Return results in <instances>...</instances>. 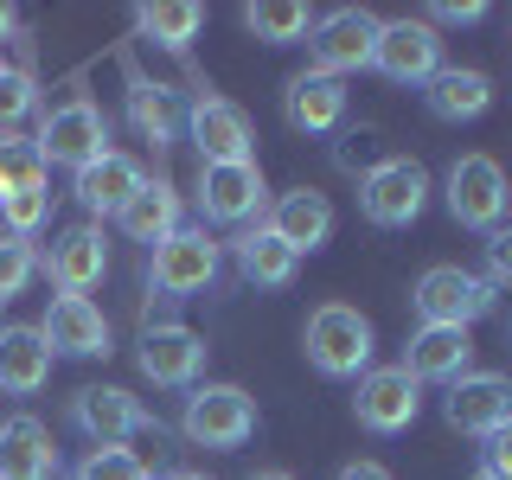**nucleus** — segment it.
I'll return each mask as SVG.
<instances>
[{
  "label": "nucleus",
  "mask_w": 512,
  "mask_h": 480,
  "mask_svg": "<svg viewBox=\"0 0 512 480\" xmlns=\"http://www.w3.org/2000/svg\"><path fill=\"white\" fill-rule=\"evenodd\" d=\"M301 352L320 378H365L372 372V352H378V333L352 301H320L301 327Z\"/></svg>",
  "instance_id": "1"
},
{
  "label": "nucleus",
  "mask_w": 512,
  "mask_h": 480,
  "mask_svg": "<svg viewBox=\"0 0 512 480\" xmlns=\"http://www.w3.org/2000/svg\"><path fill=\"white\" fill-rule=\"evenodd\" d=\"M218 263H224V244L205 224H180L167 244H154V263H148V295L160 301H192L218 282Z\"/></svg>",
  "instance_id": "2"
},
{
  "label": "nucleus",
  "mask_w": 512,
  "mask_h": 480,
  "mask_svg": "<svg viewBox=\"0 0 512 480\" xmlns=\"http://www.w3.org/2000/svg\"><path fill=\"white\" fill-rule=\"evenodd\" d=\"M493 301H500V288L487 276H474V269H461V263L423 269L416 288H410V308H416L423 327H474V320L493 314Z\"/></svg>",
  "instance_id": "3"
},
{
  "label": "nucleus",
  "mask_w": 512,
  "mask_h": 480,
  "mask_svg": "<svg viewBox=\"0 0 512 480\" xmlns=\"http://www.w3.org/2000/svg\"><path fill=\"white\" fill-rule=\"evenodd\" d=\"M186 135H192V148H199V167H237V160H256V128H250V116L231 103V96H218L205 77L192 84Z\"/></svg>",
  "instance_id": "4"
},
{
  "label": "nucleus",
  "mask_w": 512,
  "mask_h": 480,
  "mask_svg": "<svg viewBox=\"0 0 512 480\" xmlns=\"http://www.w3.org/2000/svg\"><path fill=\"white\" fill-rule=\"evenodd\" d=\"M423 205H429V173H423V160L384 154L378 167L359 173V212L372 218L378 231H404V224L423 218Z\"/></svg>",
  "instance_id": "5"
},
{
  "label": "nucleus",
  "mask_w": 512,
  "mask_h": 480,
  "mask_svg": "<svg viewBox=\"0 0 512 480\" xmlns=\"http://www.w3.org/2000/svg\"><path fill=\"white\" fill-rule=\"evenodd\" d=\"M180 436L192 448H244L256 436V397L244 384H192L180 410Z\"/></svg>",
  "instance_id": "6"
},
{
  "label": "nucleus",
  "mask_w": 512,
  "mask_h": 480,
  "mask_svg": "<svg viewBox=\"0 0 512 480\" xmlns=\"http://www.w3.org/2000/svg\"><path fill=\"white\" fill-rule=\"evenodd\" d=\"M372 71L384 77V84H410V90H423L429 77L442 71V32L429 26L423 13H404V20H378Z\"/></svg>",
  "instance_id": "7"
},
{
  "label": "nucleus",
  "mask_w": 512,
  "mask_h": 480,
  "mask_svg": "<svg viewBox=\"0 0 512 480\" xmlns=\"http://www.w3.org/2000/svg\"><path fill=\"white\" fill-rule=\"evenodd\" d=\"M372 45H378V13L333 7V13H320L314 32H308V71L346 84L352 71H372Z\"/></svg>",
  "instance_id": "8"
},
{
  "label": "nucleus",
  "mask_w": 512,
  "mask_h": 480,
  "mask_svg": "<svg viewBox=\"0 0 512 480\" xmlns=\"http://www.w3.org/2000/svg\"><path fill=\"white\" fill-rule=\"evenodd\" d=\"M448 218L468 224V231H493V224H506V205H512V180L506 167L493 154H461L455 167H448Z\"/></svg>",
  "instance_id": "9"
},
{
  "label": "nucleus",
  "mask_w": 512,
  "mask_h": 480,
  "mask_svg": "<svg viewBox=\"0 0 512 480\" xmlns=\"http://www.w3.org/2000/svg\"><path fill=\"white\" fill-rule=\"evenodd\" d=\"M71 423L84 429L96 448L135 442V436H160V416L141 404L135 391H122V384H84V391L71 397Z\"/></svg>",
  "instance_id": "10"
},
{
  "label": "nucleus",
  "mask_w": 512,
  "mask_h": 480,
  "mask_svg": "<svg viewBox=\"0 0 512 480\" xmlns=\"http://www.w3.org/2000/svg\"><path fill=\"white\" fill-rule=\"evenodd\" d=\"M199 212L205 224H224V231H244L269 212V180L256 160H237V167H199Z\"/></svg>",
  "instance_id": "11"
},
{
  "label": "nucleus",
  "mask_w": 512,
  "mask_h": 480,
  "mask_svg": "<svg viewBox=\"0 0 512 480\" xmlns=\"http://www.w3.org/2000/svg\"><path fill=\"white\" fill-rule=\"evenodd\" d=\"M39 154L52 160V167H90V160H103L109 154V122H103V109L90 103V96H71V103H58L52 116L39 122Z\"/></svg>",
  "instance_id": "12"
},
{
  "label": "nucleus",
  "mask_w": 512,
  "mask_h": 480,
  "mask_svg": "<svg viewBox=\"0 0 512 480\" xmlns=\"http://www.w3.org/2000/svg\"><path fill=\"white\" fill-rule=\"evenodd\" d=\"M416 410H423V384H416L404 365H372V372L359 378V391H352V416H359V429H372V436H404L416 423Z\"/></svg>",
  "instance_id": "13"
},
{
  "label": "nucleus",
  "mask_w": 512,
  "mask_h": 480,
  "mask_svg": "<svg viewBox=\"0 0 512 480\" xmlns=\"http://www.w3.org/2000/svg\"><path fill=\"white\" fill-rule=\"evenodd\" d=\"M39 276L52 282L58 295H90V288L109 276L103 224H71V231H58V237H52V250L39 256Z\"/></svg>",
  "instance_id": "14"
},
{
  "label": "nucleus",
  "mask_w": 512,
  "mask_h": 480,
  "mask_svg": "<svg viewBox=\"0 0 512 480\" xmlns=\"http://www.w3.org/2000/svg\"><path fill=\"white\" fill-rule=\"evenodd\" d=\"M442 416H448V429L487 442L493 429L512 423V378L506 372H468V378H455V384H448V397H442Z\"/></svg>",
  "instance_id": "15"
},
{
  "label": "nucleus",
  "mask_w": 512,
  "mask_h": 480,
  "mask_svg": "<svg viewBox=\"0 0 512 480\" xmlns=\"http://www.w3.org/2000/svg\"><path fill=\"white\" fill-rule=\"evenodd\" d=\"M205 352H212V346H205L192 327L167 320V327H148V333H141L135 365H141V378H148V384H167V391H180V384H199Z\"/></svg>",
  "instance_id": "16"
},
{
  "label": "nucleus",
  "mask_w": 512,
  "mask_h": 480,
  "mask_svg": "<svg viewBox=\"0 0 512 480\" xmlns=\"http://www.w3.org/2000/svg\"><path fill=\"white\" fill-rule=\"evenodd\" d=\"M39 333H45V346H52V359L58 352L64 359H103L109 352V320L90 295H58L52 308H45Z\"/></svg>",
  "instance_id": "17"
},
{
  "label": "nucleus",
  "mask_w": 512,
  "mask_h": 480,
  "mask_svg": "<svg viewBox=\"0 0 512 480\" xmlns=\"http://www.w3.org/2000/svg\"><path fill=\"white\" fill-rule=\"evenodd\" d=\"M141 180H148V173H141V160L122 154V148H109L103 160H90V167L71 173V192H77V205H84L90 224H96V218H116L122 205L141 192Z\"/></svg>",
  "instance_id": "18"
},
{
  "label": "nucleus",
  "mask_w": 512,
  "mask_h": 480,
  "mask_svg": "<svg viewBox=\"0 0 512 480\" xmlns=\"http://www.w3.org/2000/svg\"><path fill=\"white\" fill-rule=\"evenodd\" d=\"M263 224L295 256H314V250H327V237H333V199L314 192V186H295V192H282V199H269Z\"/></svg>",
  "instance_id": "19"
},
{
  "label": "nucleus",
  "mask_w": 512,
  "mask_h": 480,
  "mask_svg": "<svg viewBox=\"0 0 512 480\" xmlns=\"http://www.w3.org/2000/svg\"><path fill=\"white\" fill-rule=\"evenodd\" d=\"M404 372L416 384H455L474 372V333L468 327H416L410 352H404Z\"/></svg>",
  "instance_id": "20"
},
{
  "label": "nucleus",
  "mask_w": 512,
  "mask_h": 480,
  "mask_svg": "<svg viewBox=\"0 0 512 480\" xmlns=\"http://www.w3.org/2000/svg\"><path fill=\"white\" fill-rule=\"evenodd\" d=\"M282 116L295 135H333L346 122V84L340 77H320V71H295L282 90Z\"/></svg>",
  "instance_id": "21"
},
{
  "label": "nucleus",
  "mask_w": 512,
  "mask_h": 480,
  "mask_svg": "<svg viewBox=\"0 0 512 480\" xmlns=\"http://www.w3.org/2000/svg\"><path fill=\"white\" fill-rule=\"evenodd\" d=\"M122 84H128V122H135V135L148 141L154 154L173 148V135H180V109H173V90L154 84L148 71H141L135 58H122Z\"/></svg>",
  "instance_id": "22"
},
{
  "label": "nucleus",
  "mask_w": 512,
  "mask_h": 480,
  "mask_svg": "<svg viewBox=\"0 0 512 480\" xmlns=\"http://www.w3.org/2000/svg\"><path fill=\"white\" fill-rule=\"evenodd\" d=\"M52 474H58L52 429L39 416H7L0 423V480H52Z\"/></svg>",
  "instance_id": "23"
},
{
  "label": "nucleus",
  "mask_w": 512,
  "mask_h": 480,
  "mask_svg": "<svg viewBox=\"0 0 512 480\" xmlns=\"http://www.w3.org/2000/svg\"><path fill=\"white\" fill-rule=\"evenodd\" d=\"M52 384V346L39 327H0V391L32 397Z\"/></svg>",
  "instance_id": "24"
},
{
  "label": "nucleus",
  "mask_w": 512,
  "mask_h": 480,
  "mask_svg": "<svg viewBox=\"0 0 512 480\" xmlns=\"http://www.w3.org/2000/svg\"><path fill=\"white\" fill-rule=\"evenodd\" d=\"M423 103L436 122H480L493 103V77L487 71H461V64H442L423 84Z\"/></svg>",
  "instance_id": "25"
},
{
  "label": "nucleus",
  "mask_w": 512,
  "mask_h": 480,
  "mask_svg": "<svg viewBox=\"0 0 512 480\" xmlns=\"http://www.w3.org/2000/svg\"><path fill=\"white\" fill-rule=\"evenodd\" d=\"M231 256H237V269H244V282H256V288H288V282H295V269H301V256L288 250L263 218L244 224V231L231 237Z\"/></svg>",
  "instance_id": "26"
},
{
  "label": "nucleus",
  "mask_w": 512,
  "mask_h": 480,
  "mask_svg": "<svg viewBox=\"0 0 512 480\" xmlns=\"http://www.w3.org/2000/svg\"><path fill=\"white\" fill-rule=\"evenodd\" d=\"M122 237H135V244H167L173 231H180V186L173 180H141V192L116 212Z\"/></svg>",
  "instance_id": "27"
},
{
  "label": "nucleus",
  "mask_w": 512,
  "mask_h": 480,
  "mask_svg": "<svg viewBox=\"0 0 512 480\" xmlns=\"http://www.w3.org/2000/svg\"><path fill=\"white\" fill-rule=\"evenodd\" d=\"M199 26H205V7H199V0H154V7H135V32L148 45H160V52H173V58L192 52Z\"/></svg>",
  "instance_id": "28"
},
{
  "label": "nucleus",
  "mask_w": 512,
  "mask_h": 480,
  "mask_svg": "<svg viewBox=\"0 0 512 480\" xmlns=\"http://www.w3.org/2000/svg\"><path fill=\"white\" fill-rule=\"evenodd\" d=\"M320 13L308 7V0H256V7H244V32L263 45H308Z\"/></svg>",
  "instance_id": "29"
},
{
  "label": "nucleus",
  "mask_w": 512,
  "mask_h": 480,
  "mask_svg": "<svg viewBox=\"0 0 512 480\" xmlns=\"http://www.w3.org/2000/svg\"><path fill=\"white\" fill-rule=\"evenodd\" d=\"M52 180V160L39 154V141L32 135H0V199H13V192H45Z\"/></svg>",
  "instance_id": "30"
},
{
  "label": "nucleus",
  "mask_w": 512,
  "mask_h": 480,
  "mask_svg": "<svg viewBox=\"0 0 512 480\" xmlns=\"http://www.w3.org/2000/svg\"><path fill=\"white\" fill-rule=\"evenodd\" d=\"M71 480H154V468H148V455H135L128 442H109V448H90L71 468Z\"/></svg>",
  "instance_id": "31"
},
{
  "label": "nucleus",
  "mask_w": 512,
  "mask_h": 480,
  "mask_svg": "<svg viewBox=\"0 0 512 480\" xmlns=\"http://www.w3.org/2000/svg\"><path fill=\"white\" fill-rule=\"evenodd\" d=\"M32 276H39V244H32V237H7V231H0V308L20 301Z\"/></svg>",
  "instance_id": "32"
},
{
  "label": "nucleus",
  "mask_w": 512,
  "mask_h": 480,
  "mask_svg": "<svg viewBox=\"0 0 512 480\" xmlns=\"http://www.w3.org/2000/svg\"><path fill=\"white\" fill-rule=\"evenodd\" d=\"M32 109H39V77H32L26 64H7V71H0V135H13Z\"/></svg>",
  "instance_id": "33"
},
{
  "label": "nucleus",
  "mask_w": 512,
  "mask_h": 480,
  "mask_svg": "<svg viewBox=\"0 0 512 480\" xmlns=\"http://www.w3.org/2000/svg\"><path fill=\"white\" fill-rule=\"evenodd\" d=\"M45 218H52V192H13V199H0V224H7V237H39Z\"/></svg>",
  "instance_id": "34"
},
{
  "label": "nucleus",
  "mask_w": 512,
  "mask_h": 480,
  "mask_svg": "<svg viewBox=\"0 0 512 480\" xmlns=\"http://www.w3.org/2000/svg\"><path fill=\"white\" fill-rule=\"evenodd\" d=\"M487 282H493V288L512 282V218L487 231Z\"/></svg>",
  "instance_id": "35"
},
{
  "label": "nucleus",
  "mask_w": 512,
  "mask_h": 480,
  "mask_svg": "<svg viewBox=\"0 0 512 480\" xmlns=\"http://www.w3.org/2000/svg\"><path fill=\"white\" fill-rule=\"evenodd\" d=\"M480 480H512V423L493 429L487 448H480Z\"/></svg>",
  "instance_id": "36"
},
{
  "label": "nucleus",
  "mask_w": 512,
  "mask_h": 480,
  "mask_svg": "<svg viewBox=\"0 0 512 480\" xmlns=\"http://www.w3.org/2000/svg\"><path fill=\"white\" fill-rule=\"evenodd\" d=\"M423 20L436 26V32H442V26H480V20H487V7H480V0H436Z\"/></svg>",
  "instance_id": "37"
},
{
  "label": "nucleus",
  "mask_w": 512,
  "mask_h": 480,
  "mask_svg": "<svg viewBox=\"0 0 512 480\" xmlns=\"http://www.w3.org/2000/svg\"><path fill=\"white\" fill-rule=\"evenodd\" d=\"M333 480H397V474L384 468V461H346V468L333 474Z\"/></svg>",
  "instance_id": "38"
},
{
  "label": "nucleus",
  "mask_w": 512,
  "mask_h": 480,
  "mask_svg": "<svg viewBox=\"0 0 512 480\" xmlns=\"http://www.w3.org/2000/svg\"><path fill=\"white\" fill-rule=\"evenodd\" d=\"M160 480H212V474H199V468H167Z\"/></svg>",
  "instance_id": "39"
},
{
  "label": "nucleus",
  "mask_w": 512,
  "mask_h": 480,
  "mask_svg": "<svg viewBox=\"0 0 512 480\" xmlns=\"http://www.w3.org/2000/svg\"><path fill=\"white\" fill-rule=\"evenodd\" d=\"M250 480H295V474H288V468H256Z\"/></svg>",
  "instance_id": "40"
},
{
  "label": "nucleus",
  "mask_w": 512,
  "mask_h": 480,
  "mask_svg": "<svg viewBox=\"0 0 512 480\" xmlns=\"http://www.w3.org/2000/svg\"><path fill=\"white\" fill-rule=\"evenodd\" d=\"M7 32H13V7H7V0H0V39H7Z\"/></svg>",
  "instance_id": "41"
},
{
  "label": "nucleus",
  "mask_w": 512,
  "mask_h": 480,
  "mask_svg": "<svg viewBox=\"0 0 512 480\" xmlns=\"http://www.w3.org/2000/svg\"><path fill=\"white\" fill-rule=\"evenodd\" d=\"M0 71H7V64H0Z\"/></svg>",
  "instance_id": "42"
}]
</instances>
